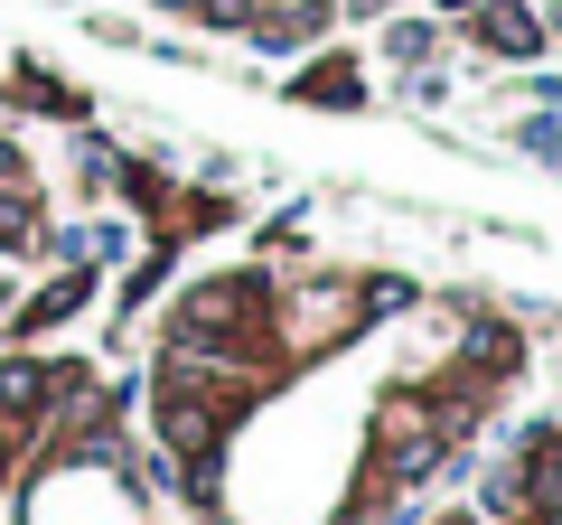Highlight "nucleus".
<instances>
[{
    "label": "nucleus",
    "mask_w": 562,
    "mask_h": 525,
    "mask_svg": "<svg viewBox=\"0 0 562 525\" xmlns=\"http://www.w3.org/2000/svg\"><path fill=\"white\" fill-rule=\"evenodd\" d=\"M460 38L479 47V57H506V66H516V57H535V47L553 38V20H543L535 0H479V10L460 20Z\"/></svg>",
    "instance_id": "obj_1"
},
{
    "label": "nucleus",
    "mask_w": 562,
    "mask_h": 525,
    "mask_svg": "<svg viewBox=\"0 0 562 525\" xmlns=\"http://www.w3.org/2000/svg\"><path fill=\"white\" fill-rule=\"evenodd\" d=\"M0 94L20 103V113H57V122H85V94H76V85H57L38 57H20V66H10V85H0Z\"/></svg>",
    "instance_id": "obj_2"
},
{
    "label": "nucleus",
    "mask_w": 562,
    "mask_h": 525,
    "mask_svg": "<svg viewBox=\"0 0 562 525\" xmlns=\"http://www.w3.org/2000/svg\"><path fill=\"white\" fill-rule=\"evenodd\" d=\"M291 94H301V103H328V113H357V103H366V76H357V57H310L301 76H291Z\"/></svg>",
    "instance_id": "obj_3"
},
{
    "label": "nucleus",
    "mask_w": 562,
    "mask_h": 525,
    "mask_svg": "<svg viewBox=\"0 0 562 525\" xmlns=\"http://www.w3.org/2000/svg\"><path fill=\"white\" fill-rule=\"evenodd\" d=\"M431 47H441L431 20H384V57H394V66H431Z\"/></svg>",
    "instance_id": "obj_4"
},
{
    "label": "nucleus",
    "mask_w": 562,
    "mask_h": 525,
    "mask_svg": "<svg viewBox=\"0 0 562 525\" xmlns=\"http://www.w3.org/2000/svg\"><path fill=\"white\" fill-rule=\"evenodd\" d=\"M169 10H188L198 29H244L254 20V0H169Z\"/></svg>",
    "instance_id": "obj_5"
},
{
    "label": "nucleus",
    "mask_w": 562,
    "mask_h": 525,
    "mask_svg": "<svg viewBox=\"0 0 562 525\" xmlns=\"http://www.w3.org/2000/svg\"><path fill=\"white\" fill-rule=\"evenodd\" d=\"M347 20H384V10H394V0H338Z\"/></svg>",
    "instance_id": "obj_6"
},
{
    "label": "nucleus",
    "mask_w": 562,
    "mask_h": 525,
    "mask_svg": "<svg viewBox=\"0 0 562 525\" xmlns=\"http://www.w3.org/2000/svg\"><path fill=\"white\" fill-rule=\"evenodd\" d=\"M431 10H441V20H469V10H479V0H431Z\"/></svg>",
    "instance_id": "obj_7"
}]
</instances>
